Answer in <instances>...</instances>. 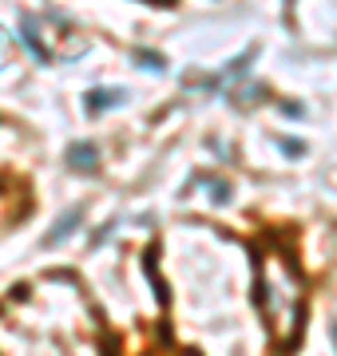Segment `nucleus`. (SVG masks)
Masks as SVG:
<instances>
[{
    "instance_id": "obj_7",
    "label": "nucleus",
    "mask_w": 337,
    "mask_h": 356,
    "mask_svg": "<svg viewBox=\"0 0 337 356\" xmlns=\"http://www.w3.org/2000/svg\"><path fill=\"white\" fill-rule=\"evenodd\" d=\"M282 151H285V154H301V143H298V139H285Z\"/></svg>"
},
{
    "instance_id": "obj_1",
    "label": "nucleus",
    "mask_w": 337,
    "mask_h": 356,
    "mask_svg": "<svg viewBox=\"0 0 337 356\" xmlns=\"http://www.w3.org/2000/svg\"><path fill=\"white\" fill-rule=\"evenodd\" d=\"M254 297H258L270 337L282 348H294L301 337V325H306V285H301V273L294 269V257L282 250H266L258 257Z\"/></svg>"
},
{
    "instance_id": "obj_5",
    "label": "nucleus",
    "mask_w": 337,
    "mask_h": 356,
    "mask_svg": "<svg viewBox=\"0 0 337 356\" xmlns=\"http://www.w3.org/2000/svg\"><path fill=\"white\" fill-rule=\"evenodd\" d=\"M76 222H79V210H72L68 218H60V222H56V229H48L44 245H60V242L68 238V234H72V226H76Z\"/></svg>"
},
{
    "instance_id": "obj_2",
    "label": "nucleus",
    "mask_w": 337,
    "mask_h": 356,
    "mask_svg": "<svg viewBox=\"0 0 337 356\" xmlns=\"http://www.w3.org/2000/svg\"><path fill=\"white\" fill-rule=\"evenodd\" d=\"M24 48L32 51V60H36V64H48V60H52V51L44 48V40H40L36 20H32V16H24Z\"/></svg>"
},
{
    "instance_id": "obj_3",
    "label": "nucleus",
    "mask_w": 337,
    "mask_h": 356,
    "mask_svg": "<svg viewBox=\"0 0 337 356\" xmlns=\"http://www.w3.org/2000/svg\"><path fill=\"white\" fill-rule=\"evenodd\" d=\"M68 163H72V170H91V166H95V147H91V143H76V147L68 151Z\"/></svg>"
},
{
    "instance_id": "obj_6",
    "label": "nucleus",
    "mask_w": 337,
    "mask_h": 356,
    "mask_svg": "<svg viewBox=\"0 0 337 356\" xmlns=\"http://www.w3.org/2000/svg\"><path fill=\"white\" fill-rule=\"evenodd\" d=\"M135 60H139L147 72H163V56H155V51H147V48H139L135 51Z\"/></svg>"
},
{
    "instance_id": "obj_4",
    "label": "nucleus",
    "mask_w": 337,
    "mask_h": 356,
    "mask_svg": "<svg viewBox=\"0 0 337 356\" xmlns=\"http://www.w3.org/2000/svg\"><path fill=\"white\" fill-rule=\"evenodd\" d=\"M119 103H123V91H91L88 95V111L100 115V111H107V107H119Z\"/></svg>"
}]
</instances>
